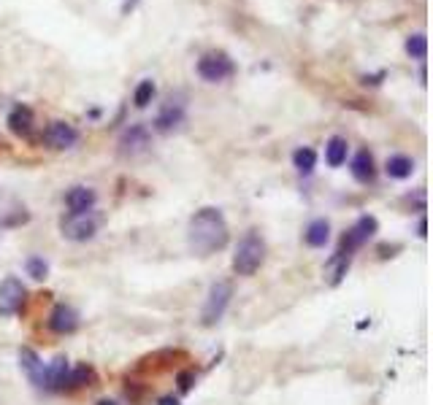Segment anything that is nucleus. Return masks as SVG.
Returning a JSON list of instances; mask_svg holds the SVG:
<instances>
[{
  "label": "nucleus",
  "instance_id": "nucleus-11",
  "mask_svg": "<svg viewBox=\"0 0 433 405\" xmlns=\"http://www.w3.org/2000/svg\"><path fill=\"white\" fill-rule=\"evenodd\" d=\"M79 327V314L71 308V305H54L52 314H49V330L57 332V335H71V332Z\"/></svg>",
  "mask_w": 433,
  "mask_h": 405
},
{
  "label": "nucleus",
  "instance_id": "nucleus-19",
  "mask_svg": "<svg viewBox=\"0 0 433 405\" xmlns=\"http://www.w3.org/2000/svg\"><path fill=\"white\" fill-rule=\"evenodd\" d=\"M304 240L309 243L311 249H323L325 243L330 240V225H328V219H314V222H309L306 233H304Z\"/></svg>",
  "mask_w": 433,
  "mask_h": 405
},
{
  "label": "nucleus",
  "instance_id": "nucleus-13",
  "mask_svg": "<svg viewBox=\"0 0 433 405\" xmlns=\"http://www.w3.org/2000/svg\"><path fill=\"white\" fill-rule=\"evenodd\" d=\"M95 203H98V195L90 187H74L68 195H65V206H68V213H87V211H95Z\"/></svg>",
  "mask_w": 433,
  "mask_h": 405
},
{
  "label": "nucleus",
  "instance_id": "nucleus-16",
  "mask_svg": "<svg viewBox=\"0 0 433 405\" xmlns=\"http://www.w3.org/2000/svg\"><path fill=\"white\" fill-rule=\"evenodd\" d=\"M350 265H352V257H347V254H336L330 257L328 262H325V268H323V273H325V281L330 286H336V284H341V278L347 276V270H350Z\"/></svg>",
  "mask_w": 433,
  "mask_h": 405
},
{
  "label": "nucleus",
  "instance_id": "nucleus-21",
  "mask_svg": "<svg viewBox=\"0 0 433 405\" xmlns=\"http://www.w3.org/2000/svg\"><path fill=\"white\" fill-rule=\"evenodd\" d=\"M95 381H98V375L90 365H79L74 368L71 373H68V384H65V389H79V387H93Z\"/></svg>",
  "mask_w": 433,
  "mask_h": 405
},
{
  "label": "nucleus",
  "instance_id": "nucleus-2",
  "mask_svg": "<svg viewBox=\"0 0 433 405\" xmlns=\"http://www.w3.org/2000/svg\"><path fill=\"white\" fill-rule=\"evenodd\" d=\"M263 262H265V240L255 230H249L247 235L238 240V246H236L233 270H236V276H255Z\"/></svg>",
  "mask_w": 433,
  "mask_h": 405
},
{
  "label": "nucleus",
  "instance_id": "nucleus-23",
  "mask_svg": "<svg viewBox=\"0 0 433 405\" xmlns=\"http://www.w3.org/2000/svg\"><path fill=\"white\" fill-rule=\"evenodd\" d=\"M155 92H157L155 81H152V78H144V81H141L139 87H136V95H133V103L139 105V108H146V105H149V103H152V100H155Z\"/></svg>",
  "mask_w": 433,
  "mask_h": 405
},
{
  "label": "nucleus",
  "instance_id": "nucleus-1",
  "mask_svg": "<svg viewBox=\"0 0 433 405\" xmlns=\"http://www.w3.org/2000/svg\"><path fill=\"white\" fill-rule=\"evenodd\" d=\"M228 238H231V230H228V222L222 216L219 209H206L195 211V216L190 219V230H187V243L192 249V254L198 257H212L216 252H222L228 246Z\"/></svg>",
  "mask_w": 433,
  "mask_h": 405
},
{
  "label": "nucleus",
  "instance_id": "nucleus-10",
  "mask_svg": "<svg viewBox=\"0 0 433 405\" xmlns=\"http://www.w3.org/2000/svg\"><path fill=\"white\" fill-rule=\"evenodd\" d=\"M19 368L25 370V375L30 378L33 387H38V389H44V384H47V368H44V362L41 357L33 351V348H19Z\"/></svg>",
  "mask_w": 433,
  "mask_h": 405
},
{
  "label": "nucleus",
  "instance_id": "nucleus-7",
  "mask_svg": "<svg viewBox=\"0 0 433 405\" xmlns=\"http://www.w3.org/2000/svg\"><path fill=\"white\" fill-rule=\"evenodd\" d=\"M25 300H28V289H25V284L19 278L8 276V278L0 281V316L19 314Z\"/></svg>",
  "mask_w": 433,
  "mask_h": 405
},
{
  "label": "nucleus",
  "instance_id": "nucleus-17",
  "mask_svg": "<svg viewBox=\"0 0 433 405\" xmlns=\"http://www.w3.org/2000/svg\"><path fill=\"white\" fill-rule=\"evenodd\" d=\"M6 122H8V130H11V133L25 138V135H30V130H33V111L28 105H14Z\"/></svg>",
  "mask_w": 433,
  "mask_h": 405
},
{
  "label": "nucleus",
  "instance_id": "nucleus-12",
  "mask_svg": "<svg viewBox=\"0 0 433 405\" xmlns=\"http://www.w3.org/2000/svg\"><path fill=\"white\" fill-rule=\"evenodd\" d=\"M182 122H185V103H179V100L171 98L168 103L160 108V114H157L155 130H160V133H171V130H176Z\"/></svg>",
  "mask_w": 433,
  "mask_h": 405
},
{
  "label": "nucleus",
  "instance_id": "nucleus-20",
  "mask_svg": "<svg viewBox=\"0 0 433 405\" xmlns=\"http://www.w3.org/2000/svg\"><path fill=\"white\" fill-rule=\"evenodd\" d=\"M387 176L390 179H398V181H403V179H409L412 173H415V160L412 157H406V154H393L390 160H387Z\"/></svg>",
  "mask_w": 433,
  "mask_h": 405
},
{
  "label": "nucleus",
  "instance_id": "nucleus-25",
  "mask_svg": "<svg viewBox=\"0 0 433 405\" xmlns=\"http://www.w3.org/2000/svg\"><path fill=\"white\" fill-rule=\"evenodd\" d=\"M28 276H33L35 281H44V278L49 276L47 259H41V257H30V259H28Z\"/></svg>",
  "mask_w": 433,
  "mask_h": 405
},
{
  "label": "nucleus",
  "instance_id": "nucleus-9",
  "mask_svg": "<svg viewBox=\"0 0 433 405\" xmlns=\"http://www.w3.org/2000/svg\"><path fill=\"white\" fill-rule=\"evenodd\" d=\"M44 141H47V146L62 151V149L76 146L79 133H76V127L68 124V122H52V124H47V130H44Z\"/></svg>",
  "mask_w": 433,
  "mask_h": 405
},
{
  "label": "nucleus",
  "instance_id": "nucleus-8",
  "mask_svg": "<svg viewBox=\"0 0 433 405\" xmlns=\"http://www.w3.org/2000/svg\"><path fill=\"white\" fill-rule=\"evenodd\" d=\"M149 143H152V135L146 130V124H130L120 138V154L133 160L149 149Z\"/></svg>",
  "mask_w": 433,
  "mask_h": 405
},
{
  "label": "nucleus",
  "instance_id": "nucleus-15",
  "mask_svg": "<svg viewBox=\"0 0 433 405\" xmlns=\"http://www.w3.org/2000/svg\"><path fill=\"white\" fill-rule=\"evenodd\" d=\"M352 176H355L360 184H371L376 179V165H374V157L369 149H360L352 157Z\"/></svg>",
  "mask_w": 433,
  "mask_h": 405
},
{
  "label": "nucleus",
  "instance_id": "nucleus-28",
  "mask_svg": "<svg viewBox=\"0 0 433 405\" xmlns=\"http://www.w3.org/2000/svg\"><path fill=\"white\" fill-rule=\"evenodd\" d=\"M157 405H179V400H176V397H160Z\"/></svg>",
  "mask_w": 433,
  "mask_h": 405
},
{
  "label": "nucleus",
  "instance_id": "nucleus-6",
  "mask_svg": "<svg viewBox=\"0 0 433 405\" xmlns=\"http://www.w3.org/2000/svg\"><path fill=\"white\" fill-rule=\"evenodd\" d=\"M233 71H236V65L225 52H209L198 60V76L203 81H212V84L225 81L228 76H233Z\"/></svg>",
  "mask_w": 433,
  "mask_h": 405
},
{
  "label": "nucleus",
  "instance_id": "nucleus-27",
  "mask_svg": "<svg viewBox=\"0 0 433 405\" xmlns=\"http://www.w3.org/2000/svg\"><path fill=\"white\" fill-rule=\"evenodd\" d=\"M136 6H139V0H125V3H122V14H130Z\"/></svg>",
  "mask_w": 433,
  "mask_h": 405
},
{
  "label": "nucleus",
  "instance_id": "nucleus-29",
  "mask_svg": "<svg viewBox=\"0 0 433 405\" xmlns=\"http://www.w3.org/2000/svg\"><path fill=\"white\" fill-rule=\"evenodd\" d=\"M420 238H425V235H428V233H425V230H428V227H425V219H422V222H420Z\"/></svg>",
  "mask_w": 433,
  "mask_h": 405
},
{
  "label": "nucleus",
  "instance_id": "nucleus-18",
  "mask_svg": "<svg viewBox=\"0 0 433 405\" xmlns=\"http://www.w3.org/2000/svg\"><path fill=\"white\" fill-rule=\"evenodd\" d=\"M347 151H350V143H347V138H341V135H333L328 143H325V160H328V165L330 168H341L347 163Z\"/></svg>",
  "mask_w": 433,
  "mask_h": 405
},
{
  "label": "nucleus",
  "instance_id": "nucleus-3",
  "mask_svg": "<svg viewBox=\"0 0 433 405\" xmlns=\"http://www.w3.org/2000/svg\"><path fill=\"white\" fill-rule=\"evenodd\" d=\"M231 298H233L231 281H216V284H212L209 295H206V303H203V311H201L203 327H214L216 322L225 316L228 305H231Z\"/></svg>",
  "mask_w": 433,
  "mask_h": 405
},
{
  "label": "nucleus",
  "instance_id": "nucleus-4",
  "mask_svg": "<svg viewBox=\"0 0 433 405\" xmlns=\"http://www.w3.org/2000/svg\"><path fill=\"white\" fill-rule=\"evenodd\" d=\"M98 227H100V216L95 211H87V213H65L60 219V233L68 240H76V243L93 240Z\"/></svg>",
  "mask_w": 433,
  "mask_h": 405
},
{
  "label": "nucleus",
  "instance_id": "nucleus-26",
  "mask_svg": "<svg viewBox=\"0 0 433 405\" xmlns=\"http://www.w3.org/2000/svg\"><path fill=\"white\" fill-rule=\"evenodd\" d=\"M176 384H179V389L182 392H190L192 389V384H195V373H192V370H182V373L176 375Z\"/></svg>",
  "mask_w": 433,
  "mask_h": 405
},
{
  "label": "nucleus",
  "instance_id": "nucleus-30",
  "mask_svg": "<svg viewBox=\"0 0 433 405\" xmlns=\"http://www.w3.org/2000/svg\"><path fill=\"white\" fill-rule=\"evenodd\" d=\"M98 405H117V403H111V400H100Z\"/></svg>",
  "mask_w": 433,
  "mask_h": 405
},
{
  "label": "nucleus",
  "instance_id": "nucleus-24",
  "mask_svg": "<svg viewBox=\"0 0 433 405\" xmlns=\"http://www.w3.org/2000/svg\"><path fill=\"white\" fill-rule=\"evenodd\" d=\"M406 52L415 57V60H425V54H428V38L417 33V35H409L406 38Z\"/></svg>",
  "mask_w": 433,
  "mask_h": 405
},
{
  "label": "nucleus",
  "instance_id": "nucleus-22",
  "mask_svg": "<svg viewBox=\"0 0 433 405\" xmlns=\"http://www.w3.org/2000/svg\"><path fill=\"white\" fill-rule=\"evenodd\" d=\"M293 165L301 170V173H311L314 165H317V151L309 149V146H301V149L293 151Z\"/></svg>",
  "mask_w": 433,
  "mask_h": 405
},
{
  "label": "nucleus",
  "instance_id": "nucleus-14",
  "mask_svg": "<svg viewBox=\"0 0 433 405\" xmlns=\"http://www.w3.org/2000/svg\"><path fill=\"white\" fill-rule=\"evenodd\" d=\"M68 373H71L68 360H65V357H57V360L47 368V384H44V389L62 392L65 389V384H68Z\"/></svg>",
  "mask_w": 433,
  "mask_h": 405
},
{
  "label": "nucleus",
  "instance_id": "nucleus-5",
  "mask_svg": "<svg viewBox=\"0 0 433 405\" xmlns=\"http://www.w3.org/2000/svg\"><path fill=\"white\" fill-rule=\"evenodd\" d=\"M376 230H379L376 216H369V213H366V216H360L355 225L344 233V238H341V243H339V254L352 257L360 246H366V243L376 235Z\"/></svg>",
  "mask_w": 433,
  "mask_h": 405
}]
</instances>
